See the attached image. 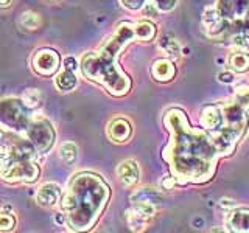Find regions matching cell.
<instances>
[{
	"label": "cell",
	"instance_id": "cell-1",
	"mask_svg": "<svg viewBox=\"0 0 249 233\" xmlns=\"http://www.w3.org/2000/svg\"><path fill=\"white\" fill-rule=\"evenodd\" d=\"M163 121L171 134L168 145L163 148V159L168 162L176 183H204L210 181L215 174L220 154L213 138L192 128L181 109H170Z\"/></svg>",
	"mask_w": 249,
	"mask_h": 233
},
{
	"label": "cell",
	"instance_id": "cell-2",
	"mask_svg": "<svg viewBox=\"0 0 249 233\" xmlns=\"http://www.w3.org/2000/svg\"><path fill=\"white\" fill-rule=\"evenodd\" d=\"M109 199V186L95 174L76 176L62 200L72 230H88L97 221Z\"/></svg>",
	"mask_w": 249,
	"mask_h": 233
},
{
	"label": "cell",
	"instance_id": "cell-3",
	"mask_svg": "<svg viewBox=\"0 0 249 233\" xmlns=\"http://www.w3.org/2000/svg\"><path fill=\"white\" fill-rule=\"evenodd\" d=\"M136 37L134 25L122 23L117 33L107 41L106 47L100 54L89 53L83 58V73L93 81H98L106 85V89L114 95H124L129 87L131 81L122 70L117 67V51L122 50L128 42Z\"/></svg>",
	"mask_w": 249,
	"mask_h": 233
},
{
	"label": "cell",
	"instance_id": "cell-4",
	"mask_svg": "<svg viewBox=\"0 0 249 233\" xmlns=\"http://www.w3.org/2000/svg\"><path fill=\"white\" fill-rule=\"evenodd\" d=\"M28 140H31L39 152H47L54 143V131L49 120L37 118L27 128Z\"/></svg>",
	"mask_w": 249,
	"mask_h": 233
},
{
	"label": "cell",
	"instance_id": "cell-5",
	"mask_svg": "<svg viewBox=\"0 0 249 233\" xmlns=\"http://www.w3.org/2000/svg\"><path fill=\"white\" fill-rule=\"evenodd\" d=\"M0 120L14 129H27V111L18 100H5L0 103Z\"/></svg>",
	"mask_w": 249,
	"mask_h": 233
},
{
	"label": "cell",
	"instance_id": "cell-6",
	"mask_svg": "<svg viewBox=\"0 0 249 233\" xmlns=\"http://www.w3.org/2000/svg\"><path fill=\"white\" fill-rule=\"evenodd\" d=\"M153 216H154L153 204L150 200H143V199H140L139 202L134 200V205L126 212L128 224L134 232L143 230L145 225L153 219Z\"/></svg>",
	"mask_w": 249,
	"mask_h": 233
},
{
	"label": "cell",
	"instance_id": "cell-7",
	"mask_svg": "<svg viewBox=\"0 0 249 233\" xmlns=\"http://www.w3.org/2000/svg\"><path fill=\"white\" fill-rule=\"evenodd\" d=\"M37 174L39 169L30 159L14 160L3 171V176L8 181H35Z\"/></svg>",
	"mask_w": 249,
	"mask_h": 233
},
{
	"label": "cell",
	"instance_id": "cell-8",
	"mask_svg": "<svg viewBox=\"0 0 249 233\" xmlns=\"http://www.w3.org/2000/svg\"><path fill=\"white\" fill-rule=\"evenodd\" d=\"M215 10L226 20H237L241 16H246L249 0H218Z\"/></svg>",
	"mask_w": 249,
	"mask_h": 233
},
{
	"label": "cell",
	"instance_id": "cell-9",
	"mask_svg": "<svg viewBox=\"0 0 249 233\" xmlns=\"http://www.w3.org/2000/svg\"><path fill=\"white\" fill-rule=\"evenodd\" d=\"M59 66V56L53 50H41L35 54L33 58V67L39 75H53Z\"/></svg>",
	"mask_w": 249,
	"mask_h": 233
},
{
	"label": "cell",
	"instance_id": "cell-10",
	"mask_svg": "<svg viewBox=\"0 0 249 233\" xmlns=\"http://www.w3.org/2000/svg\"><path fill=\"white\" fill-rule=\"evenodd\" d=\"M224 121V114L221 104H209L204 106L201 114V124L209 131H216L221 128Z\"/></svg>",
	"mask_w": 249,
	"mask_h": 233
},
{
	"label": "cell",
	"instance_id": "cell-11",
	"mask_svg": "<svg viewBox=\"0 0 249 233\" xmlns=\"http://www.w3.org/2000/svg\"><path fill=\"white\" fill-rule=\"evenodd\" d=\"M61 198V186L58 183H44L36 194V200L42 207H53Z\"/></svg>",
	"mask_w": 249,
	"mask_h": 233
},
{
	"label": "cell",
	"instance_id": "cell-12",
	"mask_svg": "<svg viewBox=\"0 0 249 233\" xmlns=\"http://www.w3.org/2000/svg\"><path fill=\"white\" fill-rule=\"evenodd\" d=\"M107 135L114 142H126L131 137V123L124 118H115L109 123L107 126Z\"/></svg>",
	"mask_w": 249,
	"mask_h": 233
},
{
	"label": "cell",
	"instance_id": "cell-13",
	"mask_svg": "<svg viewBox=\"0 0 249 233\" xmlns=\"http://www.w3.org/2000/svg\"><path fill=\"white\" fill-rule=\"evenodd\" d=\"M117 174L124 186H131L139 181V166L134 160H124L117 168Z\"/></svg>",
	"mask_w": 249,
	"mask_h": 233
},
{
	"label": "cell",
	"instance_id": "cell-14",
	"mask_svg": "<svg viewBox=\"0 0 249 233\" xmlns=\"http://www.w3.org/2000/svg\"><path fill=\"white\" fill-rule=\"evenodd\" d=\"M151 73L154 76V80L167 83V81H171L175 78L176 68H175L173 62H171V61H168V59H158L153 64V67H151Z\"/></svg>",
	"mask_w": 249,
	"mask_h": 233
},
{
	"label": "cell",
	"instance_id": "cell-15",
	"mask_svg": "<svg viewBox=\"0 0 249 233\" xmlns=\"http://www.w3.org/2000/svg\"><path fill=\"white\" fill-rule=\"evenodd\" d=\"M228 225L233 232H249V212H235L229 216Z\"/></svg>",
	"mask_w": 249,
	"mask_h": 233
},
{
	"label": "cell",
	"instance_id": "cell-16",
	"mask_svg": "<svg viewBox=\"0 0 249 233\" xmlns=\"http://www.w3.org/2000/svg\"><path fill=\"white\" fill-rule=\"evenodd\" d=\"M134 33L136 37L140 41H151L156 36V25L151 22H137L134 25Z\"/></svg>",
	"mask_w": 249,
	"mask_h": 233
},
{
	"label": "cell",
	"instance_id": "cell-17",
	"mask_svg": "<svg viewBox=\"0 0 249 233\" xmlns=\"http://www.w3.org/2000/svg\"><path fill=\"white\" fill-rule=\"evenodd\" d=\"M229 64L235 72H246L249 68V54L241 50L233 51L229 58Z\"/></svg>",
	"mask_w": 249,
	"mask_h": 233
},
{
	"label": "cell",
	"instance_id": "cell-18",
	"mask_svg": "<svg viewBox=\"0 0 249 233\" xmlns=\"http://www.w3.org/2000/svg\"><path fill=\"white\" fill-rule=\"evenodd\" d=\"M56 85L58 89L64 90V92H69L72 90L75 85H76V76L72 70H64V72H61L58 76H56Z\"/></svg>",
	"mask_w": 249,
	"mask_h": 233
},
{
	"label": "cell",
	"instance_id": "cell-19",
	"mask_svg": "<svg viewBox=\"0 0 249 233\" xmlns=\"http://www.w3.org/2000/svg\"><path fill=\"white\" fill-rule=\"evenodd\" d=\"M78 157V148L75 143L67 142L59 148V159L67 163V165H72Z\"/></svg>",
	"mask_w": 249,
	"mask_h": 233
},
{
	"label": "cell",
	"instance_id": "cell-20",
	"mask_svg": "<svg viewBox=\"0 0 249 233\" xmlns=\"http://www.w3.org/2000/svg\"><path fill=\"white\" fill-rule=\"evenodd\" d=\"M232 100L235 101V103H238L243 109H246V111H249V85L248 84L238 85Z\"/></svg>",
	"mask_w": 249,
	"mask_h": 233
},
{
	"label": "cell",
	"instance_id": "cell-21",
	"mask_svg": "<svg viewBox=\"0 0 249 233\" xmlns=\"http://www.w3.org/2000/svg\"><path fill=\"white\" fill-rule=\"evenodd\" d=\"M20 23L28 30H35L41 25V17H39V14L33 11H27L20 16Z\"/></svg>",
	"mask_w": 249,
	"mask_h": 233
},
{
	"label": "cell",
	"instance_id": "cell-22",
	"mask_svg": "<svg viewBox=\"0 0 249 233\" xmlns=\"http://www.w3.org/2000/svg\"><path fill=\"white\" fill-rule=\"evenodd\" d=\"M160 47L170 54V56H178L179 54V44L178 41H175V39H171V37H163L160 41Z\"/></svg>",
	"mask_w": 249,
	"mask_h": 233
},
{
	"label": "cell",
	"instance_id": "cell-23",
	"mask_svg": "<svg viewBox=\"0 0 249 233\" xmlns=\"http://www.w3.org/2000/svg\"><path fill=\"white\" fill-rule=\"evenodd\" d=\"M14 216L11 213L0 212V230H11L14 229Z\"/></svg>",
	"mask_w": 249,
	"mask_h": 233
},
{
	"label": "cell",
	"instance_id": "cell-24",
	"mask_svg": "<svg viewBox=\"0 0 249 233\" xmlns=\"http://www.w3.org/2000/svg\"><path fill=\"white\" fill-rule=\"evenodd\" d=\"M39 92L37 90H28L25 95H23V101L28 104V106H36L39 103Z\"/></svg>",
	"mask_w": 249,
	"mask_h": 233
},
{
	"label": "cell",
	"instance_id": "cell-25",
	"mask_svg": "<svg viewBox=\"0 0 249 233\" xmlns=\"http://www.w3.org/2000/svg\"><path fill=\"white\" fill-rule=\"evenodd\" d=\"M178 0H156V6L159 8L160 11H171L176 6Z\"/></svg>",
	"mask_w": 249,
	"mask_h": 233
},
{
	"label": "cell",
	"instance_id": "cell-26",
	"mask_svg": "<svg viewBox=\"0 0 249 233\" xmlns=\"http://www.w3.org/2000/svg\"><path fill=\"white\" fill-rule=\"evenodd\" d=\"M122 3L129 10H140L145 5V0H122Z\"/></svg>",
	"mask_w": 249,
	"mask_h": 233
},
{
	"label": "cell",
	"instance_id": "cell-27",
	"mask_svg": "<svg viewBox=\"0 0 249 233\" xmlns=\"http://www.w3.org/2000/svg\"><path fill=\"white\" fill-rule=\"evenodd\" d=\"M175 183H176L175 177H165V179H162V182H160V185H162L165 190H171V188L175 186Z\"/></svg>",
	"mask_w": 249,
	"mask_h": 233
},
{
	"label": "cell",
	"instance_id": "cell-28",
	"mask_svg": "<svg viewBox=\"0 0 249 233\" xmlns=\"http://www.w3.org/2000/svg\"><path fill=\"white\" fill-rule=\"evenodd\" d=\"M218 80H220L221 83H232L233 81V75L229 73V72H223L218 75Z\"/></svg>",
	"mask_w": 249,
	"mask_h": 233
},
{
	"label": "cell",
	"instance_id": "cell-29",
	"mask_svg": "<svg viewBox=\"0 0 249 233\" xmlns=\"http://www.w3.org/2000/svg\"><path fill=\"white\" fill-rule=\"evenodd\" d=\"M64 64H66V68H67V70H72V72H75V68H76V61H75L73 58H67Z\"/></svg>",
	"mask_w": 249,
	"mask_h": 233
},
{
	"label": "cell",
	"instance_id": "cell-30",
	"mask_svg": "<svg viewBox=\"0 0 249 233\" xmlns=\"http://www.w3.org/2000/svg\"><path fill=\"white\" fill-rule=\"evenodd\" d=\"M10 3H11V0H0V6H2V8L10 6Z\"/></svg>",
	"mask_w": 249,
	"mask_h": 233
},
{
	"label": "cell",
	"instance_id": "cell-31",
	"mask_svg": "<svg viewBox=\"0 0 249 233\" xmlns=\"http://www.w3.org/2000/svg\"><path fill=\"white\" fill-rule=\"evenodd\" d=\"M246 17L249 19V10H248V13H246Z\"/></svg>",
	"mask_w": 249,
	"mask_h": 233
}]
</instances>
